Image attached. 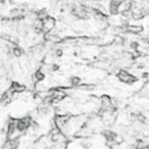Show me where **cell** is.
Masks as SVG:
<instances>
[{"label":"cell","instance_id":"5","mask_svg":"<svg viewBox=\"0 0 149 149\" xmlns=\"http://www.w3.org/2000/svg\"><path fill=\"white\" fill-rule=\"evenodd\" d=\"M45 78V73L42 69H38L33 74V81L34 83H38V82H42L43 81Z\"/></svg>","mask_w":149,"mask_h":149},{"label":"cell","instance_id":"1","mask_svg":"<svg viewBox=\"0 0 149 149\" xmlns=\"http://www.w3.org/2000/svg\"><path fill=\"white\" fill-rule=\"evenodd\" d=\"M116 77L120 82H122L123 84H127V85H133L135 82L138 81V77H137L135 74L130 73L129 71L121 68L116 74Z\"/></svg>","mask_w":149,"mask_h":149},{"label":"cell","instance_id":"7","mask_svg":"<svg viewBox=\"0 0 149 149\" xmlns=\"http://www.w3.org/2000/svg\"><path fill=\"white\" fill-rule=\"evenodd\" d=\"M12 53H13L14 56L20 57V56H22V54H23V50H22L19 46H17V45H16V46L12 50Z\"/></svg>","mask_w":149,"mask_h":149},{"label":"cell","instance_id":"9","mask_svg":"<svg viewBox=\"0 0 149 149\" xmlns=\"http://www.w3.org/2000/svg\"><path fill=\"white\" fill-rule=\"evenodd\" d=\"M80 146H81L84 149H89V148H91V146H92V143H90L88 141H84L80 144Z\"/></svg>","mask_w":149,"mask_h":149},{"label":"cell","instance_id":"12","mask_svg":"<svg viewBox=\"0 0 149 149\" xmlns=\"http://www.w3.org/2000/svg\"><path fill=\"white\" fill-rule=\"evenodd\" d=\"M146 149H149V147H148V148H146Z\"/></svg>","mask_w":149,"mask_h":149},{"label":"cell","instance_id":"3","mask_svg":"<svg viewBox=\"0 0 149 149\" xmlns=\"http://www.w3.org/2000/svg\"><path fill=\"white\" fill-rule=\"evenodd\" d=\"M9 90L13 93H22L26 90V87L18 82H12Z\"/></svg>","mask_w":149,"mask_h":149},{"label":"cell","instance_id":"10","mask_svg":"<svg viewBox=\"0 0 149 149\" xmlns=\"http://www.w3.org/2000/svg\"><path fill=\"white\" fill-rule=\"evenodd\" d=\"M135 149H145V148H143V147H136Z\"/></svg>","mask_w":149,"mask_h":149},{"label":"cell","instance_id":"8","mask_svg":"<svg viewBox=\"0 0 149 149\" xmlns=\"http://www.w3.org/2000/svg\"><path fill=\"white\" fill-rule=\"evenodd\" d=\"M124 42H125L124 38H123L121 36H117V37L114 38V40L112 41V43L116 44V45H123Z\"/></svg>","mask_w":149,"mask_h":149},{"label":"cell","instance_id":"6","mask_svg":"<svg viewBox=\"0 0 149 149\" xmlns=\"http://www.w3.org/2000/svg\"><path fill=\"white\" fill-rule=\"evenodd\" d=\"M69 83L73 87H78L81 84V78L77 76H73L69 78Z\"/></svg>","mask_w":149,"mask_h":149},{"label":"cell","instance_id":"2","mask_svg":"<svg viewBox=\"0 0 149 149\" xmlns=\"http://www.w3.org/2000/svg\"><path fill=\"white\" fill-rule=\"evenodd\" d=\"M42 23H43V31L44 32H48L53 31L55 24H56V20L54 17L52 16H47L46 18L42 19Z\"/></svg>","mask_w":149,"mask_h":149},{"label":"cell","instance_id":"4","mask_svg":"<svg viewBox=\"0 0 149 149\" xmlns=\"http://www.w3.org/2000/svg\"><path fill=\"white\" fill-rule=\"evenodd\" d=\"M144 31V28L140 25H128L127 27V32H130L132 34H141Z\"/></svg>","mask_w":149,"mask_h":149},{"label":"cell","instance_id":"11","mask_svg":"<svg viewBox=\"0 0 149 149\" xmlns=\"http://www.w3.org/2000/svg\"><path fill=\"white\" fill-rule=\"evenodd\" d=\"M8 149H18V148H10V147H9Z\"/></svg>","mask_w":149,"mask_h":149}]
</instances>
